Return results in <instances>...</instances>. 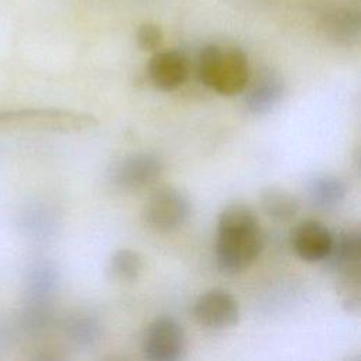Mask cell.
Wrapping results in <instances>:
<instances>
[{
  "mask_svg": "<svg viewBox=\"0 0 361 361\" xmlns=\"http://www.w3.org/2000/svg\"><path fill=\"white\" fill-rule=\"evenodd\" d=\"M66 337L78 345H92L102 336V326L99 320L90 314H75L66 319L63 324Z\"/></svg>",
  "mask_w": 361,
  "mask_h": 361,
  "instance_id": "17",
  "label": "cell"
},
{
  "mask_svg": "<svg viewBox=\"0 0 361 361\" xmlns=\"http://www.w3.org/2000/svg\"><path fill=\"white\" fill-rule=\"evenodd\" d=\"M264 213L276 223L290 221L299 212L298 199L288 190L276 186L265 188L259 195Z\"/></svg>",
  "mask_w": 361,
  "mask_h": 361,
  "instance_id": "14",
  "label": "cell"
},
{
  "mask_svg": "<svg viewBox=\"0 0 361 361\" xmlns=\"http://www.w3.org/2000/svg\"><path fill=\"white\" fill-rule=\"evenodd\" d=\"M58 282L56 269L49 264H38L30 271L27 282V302L47 303Z\"/></svg>",
  "mask_w": 361,
  "mask_h": 361,
  "instance_id": "16",
  "label": "cell"
},
{
  "mask_svg": "<svg viewBox=\"0 0 361 361\" xmlns=\"http://www.w3.org/2000/svg\"><path fill=\"white\" fill-rule=\"evenodd\" d=\"M94 124L89 114L59 109H4L0 110V133L11 131H82Z\"/></svg>",
  "mask_w": 361,
  "mask_h": 361,
  "instance_id": "3",
  "label": "cell"
},
{
  "mask_svg": "<svg viewBox=\"0 0 361 361\" xmlns=\"http://www.w3.org/2000/svg\"><path fill=\"white\" fill-rule=\"evenodd\" d=\"M347 186L336 175L320 173L310 178L306 183V197L317 210H331L345 199Z\"/></svg>",
  "mask_w": 361,
  "mask_h": 361,
  "instance_id": "12",
  "label": "cell"
},
{
  "mask_svg": "<svg viewBox=\"0 0 361 361\" xmlns=\"http://www.w3.org/2000/svg\"><path fill=\"white\" fill-rule=\"evenodd\" d=\"M142 271V259L138 252L121 248L117 250L107 264V275L110 279L121 283L134 282Z\"/></svg>",
  "mask_w": 361,
  "mask_h": 361,
  "instance_id": "15",
  "label": "cell"
},
{
  "mask_svg": "<svg viewBox=\"0 0 361 361\" xmlns=\"http://www.w3.org/2000/svg\"><path fill=\"white\" fill-rule=\"evenodd\" d=\"M262 250V233L254 210L245 204L224 207L217 220L216 262L221 272L235 274L250 267Z\"/></svg>",
  "mask_w": 361,
  "mask_h": 361,
  "instance_id": "1",
  "label": "cell"
},
{
  "mask_svg": "<svg viewBox=\"0 0 361 361\" xmlns=\"http://www.w3.org/2000/svg\"><path fill=\"white\" fill-rule=\"evenodd\" d=\"M162 38H164V34L161 27L152 23L141 24L135 32L137 45L141 51H145V52L157 51L162 42Z\"/></svg>",
  "mask_w": 361,
  "mask_h": 361,
  "instance_id": "18",
  "label": "cell"
},
{
  "mask_svg": "<svg viewBox=\"0 0 361 361\" xmlns=\"http://www.w3.org/2000/svg\"><path fill=\"white\" fill-rule=\"evenodd\" d=\"M197 75L200 82L216 93L234 96L248 86L250 65L247 55L240 48H223L210 44L199 54Z\"/></svg>",
  "mask_w": 361,
  "mask_h": 361,
  "instance_id": "2",
  "label": "cell"
},
{
  "mask_svg": "<svg viewBox=\"0 0 361 361\" xmlns=\"http://www.w3.org/2000/svg\"><path fill=\"white\" fill-rule=\"evenodd\" d=\"M185 331L172 317L152 320L142 337V354L149 361H176L185 353Z\"/></svg>",
  "mask_w": 361,
  "mask_h": 361,
  "instance_id": "5",
  "label": "cell"
},
{
  "mask_svg": "<svg viewBox=\"0 0 361 361\" xmlns=\"http://www.w3.org/2000/svg\"><path fill=\"white\" fill-rule=\"evenodd\" d=\"M361 235L357 228L341 230L333 234V241L327 257L323 259L326 268L333 271L337 278L357 276L360 274Z\"/></svg>",
  "mask_w": 361,
  "mask_h": 361,
  "instance_id": "9",
  "label": "cell"
},
{
  "mask_svg": "<svg viewBox=\"0 0 361 361\" xmlns=\"http://www.w3.org/2000/svg\"><path fill=\"white\" fill-rule=\"evenodd\" d=\"M190 216V202L185 193L172 186H162L145 202L142 219L151 228L168 233L182 227Z\"/></svg>",
  "mask_w": 361,
  "mask_h": 361,
  "instance_id": "4",
  "label": "cell"
},
{
  "mask_svg": "<svg viewBox=\"0 0 361 361\" xmlns=\"http://www.w3.org/2000/svg\"><path fill=\"white\" fill-rule=\"evenodd\" d=\"M322 25L329 38L351 44L360 37V0H345L329 4L322 13Z\"/></svg>",
  "mask_w": 361,
  "mask_h": 361,
  "instance_id": "8",
  "label": "cell"
},
{
  "mask_svg": "<svg viewBox=\"0 0 361 361\" xmlns=\"http://www.w3.org/2000/svg\"><path fill=\"white\" fill-rule=\"evenodd\" d=\"M283 80L274 72L259 75L245 93V106L250 111L264 114L272 110L283 96Z\"/></svg>",
  "mask_w": 361,
  "mask_h": 361,
  "instance_id": "13",
  "label": "cell"
},
{
  "mask_svg": "<svg viewBox=\"0 0 361 361\" xmlns=\"http://www.w3.org/2000/svg\"><path fill=\"white\" fill-rule=\"evenodd\" d=\"M152 83L161 90H173L183 85L189 76V61L178 49L155 52L148 63Z\"/></svg>",
  "mask_w": 361,
  "mask_h": 361,
  "instance_id": "11",
  "label": "cell"
},
{
  "mask_svg": "<svg viewBox=\"0 0 361 361\" xmlns=\"http://www.w3.org/2000/svg\"><path fill=\"white\" fill-rule=\"evenodd\" d=\"M161 172L162 162L157 155L137 152L114 162L109 171V179L116 188L134 192L154 183Z\"/></svg>",
  "mask_w": 361,
  "mask_h": 361,
  "instance_id": "7",
  "label": "cell"
},
{
  "mask_svg": "<svg viewBox=\"0 0 361 361\" xmlns=\"http://www.w3.org/2000/svg\"><path fill=\"white\" fill-rule=\"evenodd\" d=\"M195 322L210 330H224L235 326L240 307L235 298L226 289L214 288L203 292L193 303Z\"/></svg>",
  "mask_w": 361,
  "mask_h": 361,
  "instance_id": "6",
  "label": "cell"
},
{
  "mask_svg": "<svg viewBox=\"0 0 361 361\" xmlns=\"http://www.w3.org/2000/svg\"><path fill=\"white\" fill-rule=\"evenodd\" d=\"M333 233L317 220H303L290 233L298 257L306 262H322L331 247Z\"/></svg>",
  "mask_w": 361,
  "mask_h": 361,
  "instance_id": "10",
  "label": "cell"
}]
</instances>
